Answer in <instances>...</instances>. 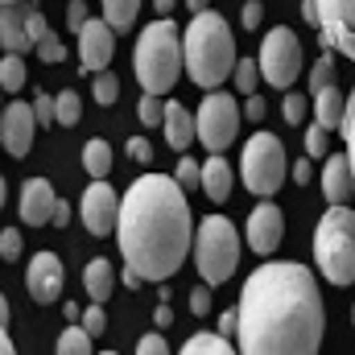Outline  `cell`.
Segmentation results:
<instances>
[{
	"label": "cell",
	"instance_id": "4dcf8cb0",
	"mask_svg": "<svg viewBox=\"0 0 355 355\" xmlns=\"http://www.w3.org/2000/svg\"><path fill=\"white\" fill-rule=\"evenodd\" d=\"M91 95H95V103H103V107H107V103H116V99H120V79H116L112 71H99Z\"/></svg>",
	"mask_w": 355,
	"mask_h": 355
},
{
	"label": "cell",
	"instance_id": "680465c9",
	"mask_svg": "<svg viewBox=\"0 0 355 355\" xmlns=\"http://www.w3.org/2000/svg\"><path fill=\"white\" fill-rule=\"evenodd\" d=\"M4 4H8V0H4Z\"/></svg>",
	"mask_w": 355,
	"mask_h": 355
},
{
	"label": "cell",
	"instance_id": "681fc988",
	"mask_svg": "<svg viewBox=\"0 0 355 355\" xmlns=\"http://www.w3.org/2000/svg\"><path fill=\"white\" fill-rule=\"evenodd\" d=\"M343 137H347V157H352V170H355V107L347 112V120H343Z\"/></svg>",
	"mask_w": 355,
	"mask_h": 355
},
{
	"label": "cell",
	"instance_id": "db71d44e",
	"mask_svg": "<svg viewBox=\"0 0 355 355\" xmlns=\"http://www.w3.org/2000/svg\"><path fill=\"white\" fill-rule=\"evenodd\" d=\"M153 318H157V327H170V322H174V310H170V306H166V302H162V306H157V314H153Z\"/></svg>",
	"mask_w": 355,
	"mask_h": 355
},
{
	"label": "cell",
	"instance_id": "9c48e42d",
	"mask_svg": "<svg viewBox=\"0 0 355 355\" xmlns=\"http://www.w3.org/2000/svg\"><path fill=\"white\" fill-rule=\"evenodd\" d=\"M261 75L277 91L293 87V79L302 75V46H297L293 29L277 25V29L265 33V42H261Z\"/></svg>",
	"mask_w": 355,
	"mask_h": 355
},
{
	"label": "cell",
	"instance_id": "4316f807",
	"mask_svg": "<svg viewBox=\"0 0 355 355\" xmlns=\"http://www.w3.org/2000/svg\"><path fill=\"white\" fill-rule=\"evenodd\" d=\"M25 62H21V54H8L4 50V62H0V87L8 91V95H17V91L25 87Z\"/></svg>",
	"mask_w": 355,
	"mask_h": 355
},
{
	"label": "cell",
	"instance_id": "f1b7e54d",
	"mask_svg": "<svg viewBox=\"0 0 355 355\" xmlns=\"http://www.w3.org/2000/svg\"><path fill=\"white\" fill-rule=\"evenodd\" d=\"M137 116H141V124H145V128H157V124H166V103H162L153 91H145V95H141V103H137Z\"/></svg>",
	"mask_w": 355,
	"mask_h": 355
},
{
	"label": "cell",
	"instance_id": "3957f363",
	"mask_svg": "<svg viewBox=\"0 0 355 355\" xmlns=\"http://www.w3.org/2000/svg\"><path fill=\"white\" fill-rule=\"evenodd\" d=\"M182 42H186V75H190V83H198L202 91H215L223 79L236 75V62H240L236 58V37H232V25L219 12H211V8L194 12Z\"/></svg>",
	"mask_w": 355,
	"mask_h": 355
},
{
	"label": "cell",
	"instance_id": "7402d4cb",
	"mask_svg": "<svg viewBox=\"0 0 355 355\" xmlns=\"http://www.w3.org/2000/svg\"><path fill=\"white\" fill-rule=\"evenodd\" d=\"M83 285H87V297H91V302H107V297H112V289H116L112 261H103V257L87 261V268H83Z\"/></svg>",
	"mask_w": 355,
	"mask_h": 355
},
{
	"label": "cell",
	"instance_id": "8d00e7d4",
	"mask_svg": "<svg viewBox=\"0 0 355 355\" xmlns=\"http://www.w3.org/2000/svg\"><path fill=\"white\" fill-rule=\"evenodd\" d=\"M174 178L182 182V186H186V190H190V186H202V166H198V162H190V157L182 153V162H178Z\"/></svg>",
	"mask_w": 355,
	"mask_h": 355
},
{
	"label": "cell",
	"instance_id": "b9f144b4",
	"mask_svg": "<svg viewBox=\"0 0 355 355\" xmlns=\"http://www.w3.org/2000/svg\"><path fill=\"white\" fill-rule=\"evenodd\" d=\"M128 157L137 166H153V145L149 141H128Z\"/></svg>",
	"mask_w": 355,
	"mask_h": 355
},
{
	"label": "cell",
	"instance_id": "7a4b0ae2",
	"mask_svg": "<svg viewBox=\"0 0 355 355\" xmlns=\"http://www.w3.org/2000/svg\"><path fill=\"white\" fill-rule=\"evenodd\" d=\"M120 252L145 281H170L194 248L186 186L170 174H141L120 198Z\"/></svg>",
	"mask_w": 355,
	"mask_h": 355
},
{
	"label": "cell",
	"instance_id": "d590c367",
	"mask_svg": "<svg viewBox=\"0 0 355 355\" xmlns=\"http://www.w3.org/2000/svg\"><path fill=\"white\" fill-rule=\"evenodd\" d=\"M215 306H211V281H202V285H194L190 289V314H198V318H207Z\"/></svg>",
	"mask_w": 355,
	"mask_h": 355
},
{
	"label": "cell",
	"instance_id": "c3c4849f",
	"mask_svg": "<svg viewBox=\"0 0 355 355\" xmlns=\"http://www.w3.org/2000/svg\"><path fill=\"white\" fill-rule=\"evenodd\" d=\"M219 331H223L227 339H236V335H240V310H227V314L219 318Z\"/></svg>",
	"mask_w": 355,
	"mask_h": 355
},
{
	"label": "cell",
	"instance_id": "7c38bea8",
	"mask_svg": "<svg viewBox=\"0 0 355 355\" xmlns=\"http://www.w3.org/2000/svg\"><path fill=\"white\" fill-rule=\"evenodd\" d=\"M79 37V67L91 71V75H99V71H107L112 67V54H116V29L107 25V17L103 21H91L75 33Z\"/></svg>",
	"mask_w": 355,
	"mask_h": 355
},
{
	"label": "cell",
	"instance_id": "5bb4252c",
	"mask_svg": "<svg viewBox=\"0 0 355 355\" xmlns=\"http://www.w3.org/2000/svg\"><path fill=\"white\" fill-rule=\"evenodd\" d=\"M248 248L257 252V257H272L277 252V244L285 240V219H281V207L272 202V198H261V207L248 215Z\"/></svg>",
	"mask_w": 355,
	"mask_h": 355
},
{
	"label": "cell",
	"instance_id": "f35d334b",
	"mask_svg": "<svg viewBox=\"0 0 355 355\" xmlns=\"http://www.w3.org/2000/svg\"><path fill=\"white\" fill-rule=\"evenodd\" d=\"M83 327H87V331H91V335H95V339H99V335L107 331V314H103V306H99V302H95V306H87V310H83Z\"/></svg>",
	"mask_w": 355,
	"mask_h": 355
},
{
	"label": "cell",
	"instance_id": "8992f818",
	"mask_svg": "<svg viewBox=\"0 0 355 355\" xmlns=\"http://www.w3.org/2000/svg\"><path fill=\"white\" fill-rule=\"evenodd\" d=\"M240 265V232L227 215H207L194 227V268L202 281L223 285Z\"/></svg>",
	"mask_w": 355,
	"mask_h": 355
},
{
	"label": "cell",
	"instance_id": "ac0fdd59",
	"mask_svg": "<svg viewBox=\"0 0 355 355\" xmlns=\"http://www.w3.org/2000/svg\"><path fill=\"white\" fill-rule=\"evenodd\" d=\"M0 46H4L8 54L33 50L29 21H25V0H8V4H4V12H0Z\"/></svg>",
	"mask_w": 355,
	"mask_h": 355
},
{
	"label": "cell",
	"instance_id": "d6a6232c",
	"mask_svg": "<svg viewBox=\"0 0 355 355\" xmlns=\"http://www.w3.org/2000/svg\"><path fill=\"white\" fill-rule=\"evenodd\" d=\"M327 132H331V128H322L318 120H314V124L306 128V141H302V145H306V153H310V157H327V149H331Z\"/></svg>",
	"mask_w": 355,
	"mask_h": 355
},
{
	"label": "cell",
	"instance_id": "6f0895ef",
	"mask_svg": "<svg viewBox=\"0 0 355 355\" xmlns=\"http://www.w3.org/2000/svg\"><path fill=\"white\" fill-rule=\"evenodd\" d=\"M352 322H355V306H352Z\"/></svg>",
	"mask_w": 355,
	"mask_h": 355
},
{
	"label": "cell",
	"instance_id": "9a60e30c",
	"mask_svg": "<svg viewBox=\"0 0 355 355\" xmlns=\"http://www.w3.org/2000/svg\"><path fill=\"white\" fill-rule=\"evenodd\" d=\"M62 261L54 257V252H37L33 261H29V272H25V289H29V297L33 302H42V306H50V302H58L62 297Z\"/></svg>",
	"mask_w": 355,
	"mask_h": 355
},
{
	"label": "cell",
	"instance_id": "5b68a950",
	"mask_svg": "<svg viewBox=\"0 0 355 355\" xmlns=\"http://www.w3.org/2000/svg\"><path fill=\"white\" fill-rule=\"evenodd\" d=\"M314 261L331 285H355V211L347 202L327 207L314 227Z\"/></svg>",
	"mask_w": 355,
	"mask_h": 355
},
{
	"label": "cell",
	"instance_id": "f5cc1de1",
	"mask_svg": "<svg viewBox=\"0 0 355 355\" xmlns=\"http://www.w3.org/2000/svg\"><path fill=\"white\" fill-rule=\"evenodd\" d=\"M62 314H67V322H83V306H75V302H67Z\"/></svg>",
	"mask_w": 355,
	"mask_h": 355
},
{
	"label": "cell",
	"instance_id": "7bdbcfd3",
	"mask_svg": "<svg viewBox=\"0 0 355 355\" xmlns=\"http://www.w3.org/2000/svg\"><path fill=\"white\" fill-rule=\"evenodd\" d=\"M67 25H71L75 33L87 25V4H83V0H71V4H67Z\"/></svg>",
	"mask_w": 355,
	"mask_h": 355
},
{
	"label": "cell",
	"instance_id": "bcb514c9",
	"mask_svg": "<svg viewBox=\"0 0 355 355\" xmlns=\"http://www.w3.org/2000/svg\"><path fill=\"white\" fill-rule=\"evenodd\" d=\"M71 219H75V207H71L67 198H58V202H54V219H50V223H54V227H67Z\"/></svg>",
	"mask_w": 355,
	"mask_h": 355
},
{
	"label": "cell",
	"instance_id": "52a82bcc",
	"mask_svg": "<svg viewBox=\"0 0 355 355\" xmlns=\"http://www.w3.org/2000/svg\"><path fill=\"white\" fill-rule=\"evenodd\" d=\"M289 170H293V166H289V157H285L281 137H272V132L248 137V145H244V153H240V178H244V186H248L257 198H272V194L281 190V182H285Z\"/></svg>",
	"mask_w": 355,
	"mask_h": 355
},
{
	"label": "cell",
	"instance_id": "1f68e13d",
	"mask_svg": "<svg viewBox=\"0 0 355 355\" xmlns=\"http://www.w3.org/2000/svg\"><path fill=\"white\" fill-rule=\"evenodd\" d=\"M331 83H335V58H331V50H327V54H322V58L310 67V91L318 95V91L331 87Z\"/></svg>",
	"mask_w": 355,
	"mask_h": 355
},
{
	"label": "cell",
	"instance_id": "484cf974",
	"mask_svg": "<svg viewBox=\"0 0 355 355\" xmlns=\"http://www.w3.org/2000/svg\"><path fill=\"white\" fill-rule=\"evenodd\" d=\"M91 339H95V335H91L83 322H71V327L58 335V355H87Z\"/></svg>",
	"mask_w": 355,
	"mask_h": 355
},
{
	"label": "cell",
	"instance_id": "e575fe53",
	"mask_svg": "<svg viewBox=\"0 0 355 355\" xmlns=\"http://www.w3.org/2000/svg\"><path fill=\"white\" fill-rule=\"evenodd\" d=\"M21 248H25V236H21L17 227H4V232H0V257L12 265V261L21 257Z\"/></svg>",
	"mask_w": 355,
	"mask_h": 355
},
{
	"label": "cell",
	"instance_id": "836d02e7",
	"mask_svg": "<svg viewBox=\"0 0 355 355\" xmlns=\"http://www.w3.org/2000/svg\"><path fill=\"white\" fill-rule=\"evenodd\" d=\"M37 58H42L46 67H50V62H62V58H67V46H62V42L54 37V29H50V33H46L42 42H37Z\"/></svg>",
	"mask_w": 355,
	"mask_h": 355
},
{
	"label": "cell",
	"instance_id": "ee69618b",
	"mask_svg": "<svg viewBox=\"0 0 355 355\" xmlns=\"http://www.w3.org/2000/svg\"><path fill=\"white\" fill-rule=\"evenodd\" d=\"M137 352H141V355H166V352H170V343L153 331V335H145V339L137 343Z\"/></svg>",
	"mask_w": 355,
	"mask_h": 355
},
{
	"label": "cell",
	"instance_id": "f907efd6",
	"mask_svg": "<svg viewBox=\"0 0 355 355\" xmlns=\"http://www.w3.org/2000/svg\"><path fill=\"white\" fill-rule=\"evenodd\" d=\"M120 281H124L128 289H141V285H145V277H141V272H137L132 265H124V272H120Z\"/></svg>",
	"mask_w": 355,
	"mask_h": 355
},
{
	"label": "cell",
	"instance_id": "ba28073f",
	"mask_svg": "<svg viewBox=\"0 0 355 355\" xmlns=\"http://www.w3.org/2000/svg\"><path fill=\"white\" fill-rule=\"evenodd\" d=\"M194 120H198V145H207L211 153H223L236 141V132H240V103L227 91L215 87L207 91V99L198 103Z\"/></svg>",
	"mask_w": 355,
	"mask_h": 355
},
{
	"label": "cell",
	"instance_id": "e0dca14e",
	"mask_svg": "<svg viewBox=\"0 0 355 355\" xmlns=\"http://www.w3.org/2000/svg\"><path fill=\"white\" fill-rule=\"evenodd\" d=\"M355 194V170H352V157L347 153H331L327 157V170H322V198L331 207L347 202Z\"/></svg>",
	"mask_w": 355,
	"mask_h": 355
},
{
	"label": "cell",
	"instance_id": "11a10c76",
	"mask_svg": "<svg viewBox=\"0 0 355 355\" xmlns=\"http://www.w3.org/2000/svg\"><path fill=\"white\" fill-rule=\"evenodd\" d=\"M174 4H178V0H153V8H157L162 17H170V12H174Z\"/></svg>",
	"mask_w": 355,
	"mask_h": 355
},
{
	"label": "cell",
	"instance_id": "f546056e",
	"mask_svg": "<svg viewBox=\"0 0 355 355\" xmlns=\"http://www.w3.org/2000/svg\"><path fill=\"white\" fill-rule=\"evenodd\" d=\"M79 116H83V99H79V91H58V124L71 128V124H79Z\"/></svg>",
	"mask_w": 355,
	"mask_h": 355
},
{
	"label": "cell",
	"instance_id": "d4e9b609",
	"mask_svg": "<svg viewBox=\"0 0 355 355\" xmlns=\"http://www.w3.org/2000/svg\"><path fill=\"white\" fill-rule=\"evenodd\" d=\"M99 4H103V17L116 33H128L137 21V8H141V0H99Z\"/></svg>",
	"mask_w": 355,
	"mask_h": 355
},
{
	"label": "cell",
	"instance_id": "44dd1931",
	"mask_svg": "<svg viewBox=\"0 0 355 355\" xmlns=\"http://www.w3.org/2000/svg\"><path fill=\"white\" fill-rule=\"evenodd\" d=\"M202 194L211 202H227V194H232V166L219 153H211V162L202 166Z\"/></svg>",
	"mask_w": 355,
	"mask_h": 355
},
{
	"label": "cell",
	"instance_id": "9f6ffc18",
	"mask_svg": "<svg viewBox=\"0 0 355 355\" xmlns=\"http://www.w3.org/2000/svg\"><path fill=\"white\" fill-rule=\"evenodd\" d=\"M186 8H190V12H202V8H207V0H186Z\"/></svg>",
	"mask_w": 355,
	"mask_h": 355
},
{
	"label": "cell",
	"instance_id": "277c9868",
	"mask_svg": "<svg viewBox=\"0 0 355 355\" xmlns=\"http://www.w3.org/2000/svg\"><path fill=\"white\" fill-rule=\"evenodd\" d=\"M182 62H186V42H182V33H178V25L170 17L141 29L137 50H132V71H137L141 91L166 95L182 75Z\"/></svg>",
	"mask_w": 355,
	"mask_h": 355
},
{
	"label": "cell",
	"instance_id": "4fadbf2b",
	"mask_svg": "<svg viewBox=\"0 0 355 355\" xmlns=\"http://www.w3.org/2000/svg\"><path fill=\"white\" fill-rule=\"evenodd\" d=\"M33 128H37V112L33 103H21L12 99L0 116V141H4V153L8 157H25L33 149Z\"/></svg>",
	"mask_w": 355,
	"mask_h": 355
},
{
	"label": "cell",
	"instance_id": "30bf717a",
	"mask_svg": "<svg viewBox=\"0 0 355 355\" xmlns=\"http://www.w3.org/2000/svg\"><path fill=\"white\" fill-rule=\"evenodd\" d=\"M318 4V33L327 50H339L355 62V0H314Z\"/></svg>",
	"mask_w": 355,
	"mask_h": 355
},
{
	"label": "cell",
	"instance_id": "816d5d0a",
	"mask_svg": "<svg viewBox=\"0 0 355 355\" xmlns=\"http://www.w3.org/2000/svg\"><path fill=\"white\" fill-rule=\"evenodd\" d=\"M302 21L306 25H318V4L314 0H302Z\"/></svg>",
	"mask_w": 355,
	"mask_h": 355
},
{
	"label": "cell",
	"instance_id": "83f0119b",
	"mask_svg": "<svg viewBox=\"0 0 355 355\" xmlns=\"http://www.w3.org/2000/svg\"><path fill=\"white\" fill-rule=\"evenodd\" d=\"M257 79H265V75H261V58H257V62H252V58H240V62H236V75H232L236 91H240V95H252V91H257Z\"/></svg>",
	"mask_w": 355,
	"mask_h": 355
},
{
	"label": "cell",
	"instance_id": "ffe728a7",
	"mask_svg": "<svg viewBox=\"0 0 355 355\" xmlns=\"http://www.w3.org/2000/svg\"><path fill=\"white\" fill-rule=\"evenodd\" d=\"M314 120H318L322 128H343V120H347V99L339 95L335 83L314 95Z\"/></svg>",
	"mask_w": 355,
	"mask_h": 355
},
{
	"label": "cell",
	"instance_id": "7dc6e473",
	"mask_svg": "<svg viewBox=\"0 0 355 355\" xmlns=\"http://www.w3.org/2000/svg\"><path fill=\"white\" fill-rule=\"evenodd\" d=\"M289 178H293L297 186H310V178H314V170H310V153H306L302 162H293V170H289Z\"/></svg>",
	"mask_w": 355,
	"mask_h": 355
},
{
	"label": "cell",
	"instance_id": "603a6c76",
	"mask_svg": "<svg viewBox=\"0 0 355 355\" xmlns=\"http://www.w3.org/2000/svg\"><path fill=\"white\" fill-rule=\"evenodd\" d=\"M227 352H240V347H232V339L223 331H202V335L182 343V355H227Z\"/></svg>",
	"mask_w": 355,
	"mask_h": 355
},
{
	"label": "cell",
	"instance_id": "ab89813d",
	"mask_svg": "<svg viewBox=\"0 0 355 355\" xmlns=\"http://www.w3.org/2000/svg\"><path fill=\"white\" fill-rule=\"evenodd\" d=\"M281 107H285V120H289V124H302V120H306V99H302V95H293V91H289Z\"/></svg>",
	"mask_w": 355,
	"mask_h": 355
},
{
	"label": "cell",
	"instance_id": "f6af8a7d",
	"mask_svg": "<svg viewBox=\"0 0 355 355\" xmlns=\"http://www.w3.org/2000/svg\"><path fill=\"white\" fill-rule=\"evenodd\" d=\"M244 99H248V103H244L248 120H257V124H261V120H265V112H268V103L261 99V95H257V91H252V95H244Z\"/></svg>",
	"mask_w": 355,
	"mask_h": 355
},
{
	"label": "cell",
	"instance_id": "2e32d148",
	"mask_svg": "<svg viewBox=\"0 0 355 355\" xmlns=\"http://www.w3.org/2000/svg\"><path fill=\"white\" fill-rule=\"evenodd\" d=\"M54 202H58V194H54V186L46 178H29L21 186V219L29 227H46L54 219Z\"/></svg>",
	"mask_w": 355,
	"mask_h": 355
},
{
	"label": "cell",
	"instance_id": "cb8c5ba5",
	"mask_svg": "<svg viewBox=\"0 0 355 355\" xmlns=\"http://www.w3.org/2000/svg\"><path fill=\"white\" fill-rule=\"evenodd\" d=\"M112 145L107 141H87L83 145V170H87L91 178H107L112 174Z\"/></svg>",
	"mask_w": 355,
	"mask_h": 355
},
{
	"label": "cell",
	"instance_id": "60d3db41",
	"mask_svg": "<svg viewBox=\"0 0 355 355\" xmlns=\"http://www.w3.org/2000/svg\"><path fill=\"white\" fill-rule=\"evenodd\" d=\"M261 17H265V4H261V0H244V8H240L244 29H257V25H261Z\"/></svg>",
	"mask_w": 355,
	"mask_h": 355
},
{
	"label": "cell",
	"instance_id": "d6986e66",
	"mask_svg": "<svg viewBox=\"0 0 355 355\" xmlns=\"http://www.w3.org/2000/svg\"><path fill=\"white\" fill-rule=\"evenodd\" d=\"M166 141H170V149H178V153H186L194 141H198V120L182 107V103H166Z\"/></svg>",
	"mask_w": 355,
	"mask_h": 355
},
{
	"label": "cell",
	"instance_id": "8fae6325",
	"mask_svg": "<svg viewBox=\"0 0 355 355\" xmlns=\"http://www.w3.org/2000/svg\"><path fill=\"white\" fill-rule=\"evenodd\" d=\"M79 215H83V227H87L91 236L116 232V223H120V202H116V190H112L103 178H95L87 190H83Z\"/></svg>",
	"mask_w": 355,
	"mask_h": 355
},
{
	"label": "cell",
	"instance_id": "6da1fadb",
	"mask_svg": "<svg viewBox=\"0 0 355 355\" xmlns=\"http://www.w3.org/2000/svg\"><path fill=\"white\" fill-rule=\"evenodd\" d=\"M240 352L244 355H314L322 347L327 314L314 272L297 261L252 268L240 289Z\"/></svg>",
	"mask_w": 355,
	"mask_h": 355
},
{
	"label": "cell",
	"instance_id": "74e56055",
	"mask_svg": "<svg viewBox=\"0 0 355 355\" xmlns=\"http://www.w3.org/2000/svg\"><path fill=\"white\" fill-rule=\"evenodd\" d=\"M33 112H37V124H54L58 120V95L50 99V95H37L33 99Z\"/></svg>",
	"mask_w": 355,
	"mask_h": 355
}]
</instances>
